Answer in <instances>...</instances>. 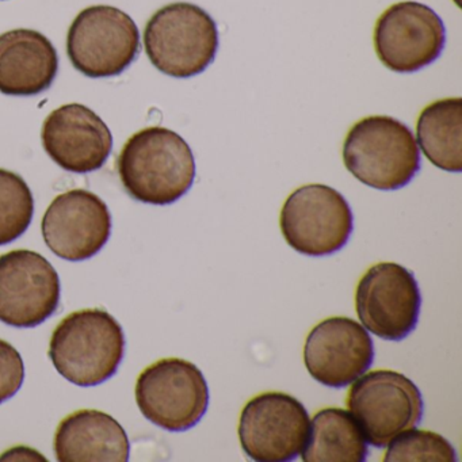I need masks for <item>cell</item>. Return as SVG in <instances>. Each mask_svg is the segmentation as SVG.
Segmentation results:
<instances>
[{
	"mask_svg": "<svg viewBox=\"0 0 462 462\" xmlns=\"http://www.w3.org/2000/svg\"><path fill=\"white\" fill-rule=\"evenodd\" d=\"M374 361V345L358 321L335 316L308 334L304 364L313 380L329 388H345L361 377Z\"/></svg>",
	"mask_w": 462,
	"mask_h": 462,
	"instance_id": "5bb4252c",
	"label": "cell"
},
{
	"mask_svg": "<svg viewBox=\"0 0 462 462\" xmlns=\"http://www.w3.org/2000/svg\"><path fill=\"white\" fill-rule=\"evenodd\" d=\"M124 353L120 323L106 310L91 308L69 313L58 324L48 356L69 383L96 386L116 374Z\"/></svg>",
	"mask_w": 462,
	"mask_h": 462,
	"instance_id": "7a4b0ae2",
	"label": "cell"
},
{
	"mask_svg": "<svg viewBox=\"0 0 462 462\" xmlns=\"http://www.w3.org/2000/svg\"><path fill=\"white\" fill-rule=\"evenodd\" d=\"M25 380V365L17 348L0 339V404L12 399Z\"/></svg>",
	"mask_w": 462,
	"mask_h": 462,
	"instance_id": "7402d4cb",
	"label": "cell"
},
{
	"mask_svg": "<svg viewBox=\"0 0 462 462\" xmlns=\"http://www.w3.org/2000/svg\"><path fill=\"white\" fill-rule=\"evenodd\" d=\"M419 147L438 169L462 171V99L432 102L421 110L416 124Z\"/></svg>",
	"mask_w": 462,
	"mask_h": 462,
	"instance_id": "d6986e66",
	"label": "cell"
},
{
	"mask_svg": "<svg viewBox=\"0 0 462 462\" xmlns=\"http://www.w3.org/2000/svg\"><path fill=\"white\" fill-rule=\"evenodd\" d=\"M59 56L48 37L33 29L0 34V93L33 97L52 86Z\"/></svg>",
	"mask_w": 462,
	"mask_h": 462,
	"instance_id": "2e32d148",
	"label": "cell"
},
{
	"mask_svg": "<svg viewBox=\"0 0 462 462\" xmlns=\"http://www.w3.org/2000/svg\"><path fill=\"white\" fill-rule=\"evenodd\" d=\"M45 245L59 258L88 261L99 253L112 234V215L97 194L74 189L53 199L42 217Z\"/></svg>",
	"mask_w": 462,
	"mask_h": 462,
	"instance_id": "4fadbf2b",
	"label": "cell"
},
{
	"mask_svg": "<svg viewBox=\"0 0 462 462\" xmlns=\"http://www.w3.org/2000/svg\"><path fill=\"white\" fill-rule=\"evenodd\" d=\"M310 426L300 400L282 392H264L245 405L237 432L243 451L254 461L288 462L304 450Z\"/></svg>",
	"mask_w": 462,
	"mask_h": 462,
	"instance_id": "9c48e42d",
	"label": "cell"
},
{
	"mask_svg": "<svg viewBox=\"0 0 462 462\" xmlns=\"http://www.w3.org/2000/svg\"><path fill=\"white\" fill-rule=\"evenodd\" d=\"M364 431L351 412L324 408L310 420L301 459L304 462H364L369 448Z\"/></svg>",
	"mask_w": 462,
	"mask_h": 462,
	"instance_id": "ac0fdd59",
	"label": "cell"
},
{
	"mask_svg": "<svg viewBox=\"0 0 462 462\" xmlns=\"http://www.w3.org/2000/svg\"><path fill=\"white\" fill-rule=\"evenodd\" d=\"M420 305L415 275L393 262L370 267L356 285V315L362 326L381 339H405L418 326Z\"/></svg>",
	"mask_w": 462,
	"mask_h": 462,
	"instance_id": "30bf717a",
	"label": "cell"
},
{
	"mask_svg": "<svg viewBox=\"0 0 462 462\" xmlns=\"http://www.w3.org/2000/svg\"><path fill=\"white\" fill-rule=\"evenodd\" d=\"M343 162L354 178L377 190L404 188L420 170L412 131L389 116L354 124L343 144Z\"/></svg>",
	"mask_w": 462,
	"mask_h": 462,
	"instance_id": "3957f363",
	"label": "cell"
},
{
	"mask_svg": "<svg viewBox=\"0 0 462 462\" xmlns=\"http://www.w3.org/2000/svg\"><path fill=\"white\" fill-rule=\"evenodd\" d=\"M347 407L369 445L386 448L400 432L423 419L420 389L393 370L380 369L356 378L347 394Z\"/></svg>",
	"mask_w": 462,
	"mask_h": 462,
	"instance_id": "5b68a950",
	"label": "cell"
},
{
	"mask_svg": "<svg viewBox=\"0 0 462 462\" xmlns=\"http://www.w3.org/2000/svg\"><path fill=\"white\" fill-rule=\"evenodd\" d=\"M280 226L286 243L297 253L326 256L347 245L354 216L339 191L312 183L301 186L286 199Z\"/></svg>",
	"mask_w": 462,
	"mask_h": 462,
	"instance_id": "ba28073f",
	"label": "cell"
},
{
	"mask_svg": "<svg viewBox=\"0 0 462 462\" xmlns=\"http://www.w3.org/2000/svg\"><path fill=\"white\" fill-rule=\"evenodd\" d=\"M137 407L156 426L186 431L199 423L209 405V388L201 370L182 358L159 359L136 381Z\"/></svg>",
	"mask_w": 462,
	"mask_h": 462,
	"instance_id": "8992f818",
	"label": "cell"
},
{
	"mask_svg": "<svg viewBox=\"0 0 462 462\" xmlns=\"http://www.w3.org/2000/svg\"><path fill=\"white\" fill-rule=\"evenodd\" d=\"M42 147L66 171L88 174L106 163L113 148L109 126L85 105L53 110L42 124Z\"/></svg>",
	"mask_w": 462,
	"mask_h": 462,
	"instance_id": "9a60e30c",
	"label": "cell"
},
{
	"mask_svg": "<svg viewBox=\"0 0 462 462\" xmlns=\"http://www.w3.org/2000/svg\"><path fill=\"white\" fill-rule=\"evenodd\" d=\"M139 52V28L117 7H88L69 26L67 55L72 66L91 79L118 77Z\"/></svg>",
	"mask_w": 462,
	"mask_h": 462,
	"instance_id": "52a82bcc",
	"label": "cell"
},
{
	"mask_svg": "<svg viewBox=\"0 0 462 462\" xmlns=\"http://www.w3.org/2000/svg\"><path fill=\"white\" fill-rule=\"evenodd\" d=\"M60 280L42 254L14 250L0 255V321L33 328L58 310Z\"/></svg>",
	"mask_w": 462,
	"mask_h": 462,
	"instance_id": "7c38bea8",
	"label": "cell"
},
{
	"mask_svg": "<svg viewBox=\"0 0 462 462\" xmlns=\"http://www.w3.org/2000/svg\"><path fill=\"white\" fill-rule=\"evenodd\" d=\"M445 45L443 21L419 2L392 5L375 23V53L386 69L399 74H412L434 63Z\"/></svg>",
	"mask_w": 462,
	"mask_h": 462,
	"instance_id": "8fae6325",
	"label": "cell"
},
{
	"mask_svg": "<svg viewBox=\"0 0 462 462\" xmlns=\"http://www.w3.org/2000/svg\"><path fill=\"white\" fill-rule=\"evenodd\" d=\"M144 47L159 71L175 79H189L202 74L215 60L217 25L196 5H167L148 21Z\"/></svg>",
	"mask_w": 462,
	"mask_h": 462,
	"instance_id": "277c9868",
	"label": "cell"
},
{
	"mask_svg": "<svg viewBox=\"0 0 462 462\" xmlns=\"http://www.w3.org/2000/svg\"><path fill=\"white\" fill-rule=\"evenodd\" d=\"M118 175L132 199L164 207L190 190L196 161L183 137L171 129L151 126L129 137L118 156Z\"/></svg>",
	"mask_w": 462,
	"mask_h": 462,
	"instance_id": "6da1fadb",
	"label": "cell"
},
{
	"mask_svg": "<svg viewBox=\"0 0 462 462\" xmlns=\"http://www.w3.org/2000/svg\"><path fill=\"white\" fill-rule=\"evenodd\" d=\"M53 446L60 462H126L131 453L125 430L97 410H80L64 418Z\"/></svg>",
	"mask_w": 462,
	"mask_h": 462,
	"instance_id": "e0dca14e",
	"label": "cell"
},
{
	"mask_svg": "<svg viewBox=\"0 0 462 462\" xmlns=\"http://www.w3.org/2000/svg\"><path fill=\"white\" fill-rule=\"evenodd\" d=\"M34 215V199L28 183L15 172L0 169V245L25 234Z\"/></svg>",
	"mask_w": 462,
	"mask_h": 462,
	"instance_id": "ffe728a7",
	"label": "cell"
},
{
	"mask_svg": "<svg viewBox=\"0 0 462 462\" xmlns=\"http://www.w3.org/2000/svg\"><path fill=\"white\" fill-rule=\"evenodd\" d=\"M385 462H456V448L437 432L405 430L388 443Z\"/></svg>",
	"mask_w": 462,
	"mask_h": 462,
	"instance_id": "44dd1931",
	"label": "cell"
}]
</instances>
